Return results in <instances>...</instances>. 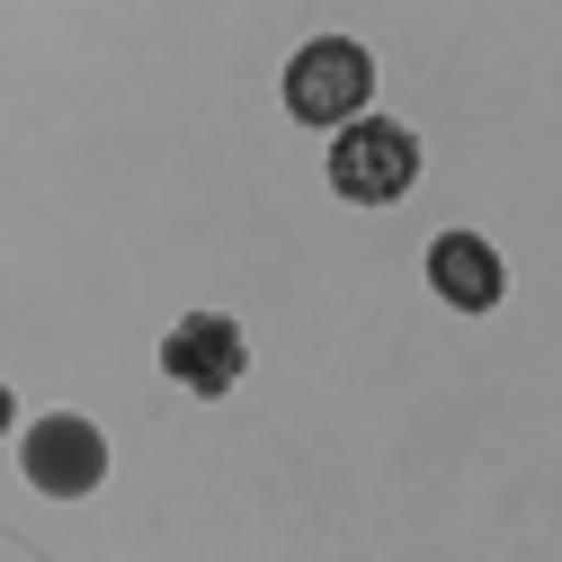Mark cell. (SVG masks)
<instances>
[{
	"label": "cell",
	"instance_id": "obj_1",
	"mask_svg": "<svg viewBox=\"0 0 562 562\" xmlns=\"http://www.w3.org/2000/svg\"><path fill=\"white\" fill-rule=\"evenodd\" d=\"M411 179H419V134H411V125H393V116L339 125V144H330V188H339L348 205H393Z\"/></svg>",
	"mask_w": 562,
	"mask_h": 562
},
{
	"label": "cell",
	"instance_id": "obj_2",
	"mask_svg": "<svg viewBox=\"0 0 562 562\" xmlns=\"http://www.w3.org/2000/svg\"><path fill=\"white\" fill-rule=\"evenodd\" d=\"M367 99H375V54L348 45V36H322L286 63V108L304 125H358Z\"/></svg>",
	"mask_w": 562,
	"mask_h": 562
},
{
	"label": "cell",
	"instance_id": "obj_3",
	"mask_svg": "<svg viewBox=\"0 0 562 562\" xmlns=\"http://www.w3.org/2000/svg\"><path fill=\"white\" fill-rule=\"evenodd\" d=\"M27 482L54 491V501H81V491L108 482V438L90 429L81 411H45L27 429Z\"/></svg>",
	"mask_w": 562,
	"mask_h": 562
},
{
	"label": "cell",
	"instance_id": "obj_4",
	"mask_svg": "<svg viewBox=\"0 0 562 562\" xmlns=\"http://www.w3.org/2000/svg\"><path fill=\"white\" fill-rule=\"evenodd\" d=\"M161 367H170V384H188V393H233L241 384V367H250V339H241V322L233 313H188L170 339H161Z\"/></svg>",
	"mask_w": 562,
	"mask_h": 562
},
{
	"label": "cell",
	"instance_id": "obj_5",
	"mask_svg": "<svg viewBox=\"0 0 562 562\" xmlns=\"http://www.w3.org/2000/svg\"><path fill=\"white\" fill-rule=\"evenodd\" d=\"M429 286H438L456 313H491L501 286H509V268H501V250H491L482 233H438V241H429Z\"/></svg>",
	"mask_w": 562,
	"mask_h": 562
},
{
	"label": "cell",
	"instance_id": "obj_6",
	"mask_svg": "<svg viewBox=\"0 0 562 562\" xmlns=\"http://www.w3.org/2000/svg\"><path fill=\"white\" fill-rule=\"evenodd\" d=\"M10 411H19V402H10V384H0V438H10Z\"/></svg>",
	"mask_w": 562,
	"mask_h": 562
}]
</instances>
